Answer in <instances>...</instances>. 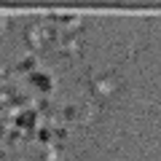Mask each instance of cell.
<instances>
[{"label":"cell","mask_w":161,"mask_h":161,"mask_svg":"<svg viewBox=\"0 0 161 161\" xmlns=\"http://www.w3.org/2000/svg\"><path fill=\"white\" fill-rule=\"evenodd\" d=\"M113 89H115V80L110 78V75H102V78L94 80V92L97 94H110Z\"/></svg>","instance_id":"1"},{"label":"cell","mask_w":161,"mask_h":161,"mask_svg":"<svg viewBox=\"0 0 161 161\" xmlns=\"http://www.w3.org/2000/svg\"><path fill=\"white\" fill-rule=\"evenodd\" d=\"M57 22L62 24V27H67L64 32H73V30L80 24V16H57Z\"/></svg>","instance_id":"2"},{"label":"cell","mask_w":161,"mask_h":161,"mask_svg":"<svg viewBox=\"0 0 161 161\" xmlns=\"http://www.w3.org/2000/svg\"><path fill=\"white\" fill-rule=\"evenodd\" d=\"M40 32H43L40 27H30L27 30V43L30 46H40Z\"/></svg>","instance_id":"3"},{"label":"cell","mask_w":161,"mask_h":161,"mask_svg":"<svg viewBox=\"0 0 161 161\" xmlns=\"http://www.w3.org/2000/svg\"><path fill=\"white\" fill-rule=\"evenodd\" d=\"M32 80H35V83H38L40 89H51V80H48V78H46V75H43V73H38V75H35Z\"/></svg>","instance_id":"4"},{"label":"cell","mask_w":161,"mask_h":161,"mask_svg":"<svg viewBox=\"0 0 161 161\" xmlns=\"http://www.w3.org/2000/svg\"><path fill=\"white\" fill-rule=\"evenodd\" d=\"M19 67H22V70H27V73H32V70H35V59H32V57H24Z\"/></svg>","instance_id":"5"},{"label":"cell","mask_w":161,"mask_h":161,"mask_svg":"<svg viewBox=\"0 0 161 161\" xmlns=\"http://www.w3.org/2000/svg\"><path fill=\"white\" fill-rule=\"evenodd\" d=\"M43 161H59V150L57 148H48L46 156H43Z\"/></svg>","instance_id":"6"}]
</instances>
